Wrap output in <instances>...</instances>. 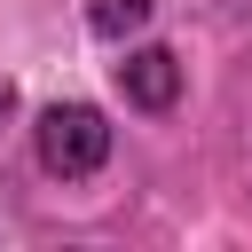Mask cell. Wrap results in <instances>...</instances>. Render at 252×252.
Instances as JSON below:
<instances>
[{"mask_svg":"<svg viewBox=\"0 0 252 252\" xmlns=\"http://www.w3.org/2000/svg\"><path fill=\"white\" fill-rule=\"evenodd\" d=\"M118 94H126L134 110H173V102H181V63H173V47H134V55L118 63Z\"/></svg>","mask_w":252,"mask_h":252,"instance_id":"obj_2","label":"cell"},{"mask_svg":"<svg viewBox=\"0 0 252 252\" xmlns=\"http://www.w3.org/2000/svg\"><path fill=\"white\" fill-rule=\"evenodd\" d=\"M8 110H16V87H8V79H0V118H8Z\"/></svg>","mask_w":252,"mask_h":252,"instance_id":"obj_4","label":"cell"},{"mask_svg":"<svg viewBox=\"0 0 252 252\" xmlns=\"http://www.w3.org/2000/svg\"><path fill=\"white\" fill-rule=\"evenodd\" d=\"M32 150H39V165H47L55 181H87V173H102V158H110V118H102L94 102H55V110H39V126H32Z\"/></svg>","mask_w":252,"mask_h":252,"instance_id":"obj_1","label":"cell"},{"mask_svg":"<svg viewBox=\"0 0 252 252\" xmlns=\"http://www.w3.org/2000/svg\"><path fill=\"white\" fill-rule=\"evenodd\" d=\"M150 8H158V0H87V24H94L102 39H126V32L150 24Z\"/></svg>","mask_w":252,"mask_h":252,"instance_id":"obj_3","label":"cell"}]
</instances>
